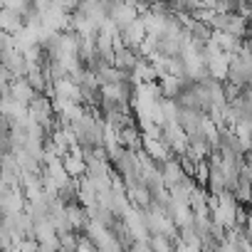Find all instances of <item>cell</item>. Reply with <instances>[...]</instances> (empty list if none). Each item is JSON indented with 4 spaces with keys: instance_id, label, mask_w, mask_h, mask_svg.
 <instances>
[{
    "instance_id": "1",
    "label": "cell",
    "mask_w": 252,
    "mask_h": 252,
    "mask_svg": "<svg viewBox=\"0 0 252 252\" xmlns=\"http://www.w3.org/2000/svg\"><path fill=\"white\" fill-rule=\"evenodd\" d=\"M161 99V89L156 87V82L151 84H136L134 94H131V106H134V114L139 116L141 124L146 121H154V109Z\"/></svg>"
},
{
    "instance_id": "2",
    "label": "cell",
    "mask_w": 252,
    "mask_h": 252,
    "mask_svg": "<svg viewBox=\"0 0 252 252\" xmlns=\"http://www.w3.org/2000/svg\"><path fill=\"white\" fill-rule=\"evenodd\" d=\"M208 25H210V30L227 32V35H235L240 40L250 32V20H245L237 13H213V18H210Z\"/></svg>"
},
{
    "instance_id": "3",
    "label": "cell",
    "mask_w": 252,
    "mask_h": 252,
    "mask_svg": "<svg viewBox=\"0 0 252 252\" xmlns=\"http://www.w3.org/2000/svg\"><path fill=\"white\" fill-rule=\"evenodd\" d=\"M205 52V67H208V77L218 79V82H225L227 79V69H230V55L218 50L213 42H205L203 47Z\"/></svg>"
},
{
    "instance_id": "4",
    "label": "cell",
    "mask_w": 252,
    "mask_h": 252,
    "mask_svg": "<svg viewBox=\"0 0 252 252\" xmlns=\"http://www.w3.org/2000/svg\"><path fill=\"white\" fill-rule=\"evenodd\" d=\"M28 114H30V121L40 124L45 131H52V129H55V106H52V99L37 94V96L30 101Z\"/></svg>"
},
{
    "instance_id": "5",
    "label": "cell",
    "mask_w": 252,
    "mask_h": 252,
    "mask_svg": "<svg viewBox=\"0 0 252 252\" xmlns=\"http://www.w3.org/2000/svg\"><path fill=\"white\" fill-rule=\"evenodd\" d=\"M161 139L166 141V146L173 151V154H178V156H186V151H188V134H186V129L176 121V124H166V126H161Z\"/></svg>"
},
{
    "instance_id": "6",
    "label": "cell",
    "mask_w": 252,
    "mask_h": 252,
    "mask_svg": "<svg viewBox=\"0 0 252 252\" xmlns=\"http://www.w3.org/2000/svg\"><path fill=\"white\" fill-rule=\"evenodd\" d=\"M8 96L15 99V101L23 104V106H30V101L37 96V92L30 87V82H28L25 77H15V79L10 82V87H8Z\"/></svg>"
},
{
    "instance_id": "7",
    "label": "cell",
    "mask_w": 252,
    "mask_h": 252,
    "mask_svg": "<svg viewBox=\"0 0 252 252\" xmlns=\"http://www.w3.org/2000/svg\"><path fill=\"white\" fill-rule=\"evenodd\" d=\"M178 121V104L173 99L161 96L156 109H154V124L156 126H166V124H176Z\"/></svg>"
},
{
    "instance_id": "8",
    "label": "cell",
    "mask_w": 252,
    "mask_h": 252,
    "mask_svg": "<svg viewBox=\"0 0 252 252\" xmlns=\"http://www.w3.org/2000/svg\"><path fill=\"white\" fill-rule=\"evenodd\" d=\"M141 57H139V52L134 50V47H126V45H116L114 47V67H119L121 72H126V74H129L134 67H136V62H139Z\"/></svg>"
},
{
    "instance_id": "9",
    "label": "cell",
    "mask_w": 252,
    "mask_h": 252,
    "mask_svg": "<svg viewBox=\"0 0 252 252\" xmlns=\"http://www.w3.org/2000/svg\"><path fill=\"white\" fill-rule=\"evenodd\" d=\"M144 149H146V156L151 161H158V163L171 161V154H173L161 136H144Z\"/></svg>"
},
{
    "instance_id": "10",
    "label": "cell",
    "mask_w": 252,
    "mask_h": 252,
    "mask_svg": "<svg viewBox=\"0 0 252 252\" xmlns=\"http://www.w3.org/2000/svg\"><path fill=\"white\" fill-rule=\"evenodd\" d=\"M119 40H121V45L136 50V47L146 40V28H144L141 18H139L136 23H131V25H126L124 30H119Z\"/></svg>"
},
{
    "instance_id": "11",
    "label": "cell",
    "mask_w": 252,
    "mask_h": 252,
    "mask_svg": "<svg viewBox=\"0 0 252 252\" xmlns=\"http://www.w3.org/2000/svg\"><path fill=\"white\" fill-rule=\"evenodd\" d=\"M62 163H64V171H67L72 178H84V173H87V158H84V151L72 149L67 156H62Z\"/></svg>"
},
{
    "instance_id": "12",
    "label": "cell",
    "mask_w": 252,
    "mask_h": 252,
    "mask_svg": "<svg viewBox=\"0 0 252 252\" xmlns=\"http://www.w3.org/2000/svg\"><path fill=\"white\" fill-rule=\"evenodd\" d=\"M208 42H213L218 50H222V52H227V55H235V52L242 50V40H240V37L227 35V32H218V30L210 32V40H208Z\"/></svg>"
},
{
    "instance_id": "13",
    "label": "cell",
    "mask_w": 252,
    "mask_h": 252,
    "mask_svg": "<svg viewBox=\"0 0 252 252\" xmlns=\"http://www.w3.org/2000/svg\"><path fill=\"white\" fill-rule=\"evenodd\" d=\"M25 28V18L15 10H8V8H0V32H8V35H15Z\"/></svg>"
},
{
    "instance_id": "14",
    "label": "cell",
    "mask_w": 252,
    "mask_h": 252,
    "mask_svg": "<svg viewBox=\"0 0 252 252\" xmlns=\"http://www.w3.org/2000/svg\"><path fill=\"white\" fill-rule=\"evenodd\" d=\"M129 79H131L134 84H151V82H156L158 77H156V69H154V64H151L149 60H139L136 67L129 72Z\"/></svg>"
},
{
    "instance_id": "15",
    "label": "cell",
    "mask_w": 252,
    "mask_h": 252,
    "mask_svg": "<svg viewBox=\"0 0 252 252\" xmlns=\"http://www.w3.org/2000/svg\"><path fill=\"white\" fill-rule=\"evenodd\" d=\"M161 178H163V186H168V188H176L178 183H183L186 181V168L178 163V161H166L163 163V171H161Z\"/></svg>"
},
{
    "instance_id": "16",
    "label": "cell",
    "mask_w": 252,
    "mask_h": 252,
    "mask_svg": "<svg viewBox=\"0 0 252 252\" xmlns=\"http://www.w3.org/2000/svg\"><path fill=\"white\" fill-rule=\"evenodd\" d=\"M119 144H121L124 149L136 151L139 146H144V134L136 129V126L126 124V126H121V129H119Z\"/></svg>"
},
{
    "instance_id": "17",
    "label": "cell",
    "mask_w": 252,
    "mask_h": 252,
    "mask_svg": "<svg viewBox=\"0 0 252 252\" xmlns=\"http://www.w3.org/2000/svg\"><path fill=\"white\" fill-rule=\"evenodd\" d=\"M188 79H183V77H176V74H168V77H161V96H166V99H178L181 96V92L188 87L186 84Z\"/></svg>"
},
{
    "instance_id": "18",
    "label": "cell",
    "mask_w": 252,
    "mask_h": 252,
    "mask_svg": "<svg viewBox=\"0 0 252 252\" xmlns=\"http://www.w3.org/2000/svg\"><path fill=\"white\" fill-rule=\"evenodd\" d=\"M0 5L8 8V10L20 13L23 18H28V15L32 13V0H0Z\"/></svg>"
},
{
    "instance_id": "19",
    "label": "cell",
    "mask_w": 252,
    "mask_h": 252,
    "mask_svg": "<svg viewBox=\"0 0 252 252\" xmlns=\"http://www.w3.org/2000/svg\"><path fill=\"white\" fill-rule=\"evenodd\" d=\"M240 5V0H215V13H235Z\"/></svg>"
},
{
    "instance_id": "20",
    "label": "cell",
    "mask_w": 252,
    "mask_h": 252,
    "mask_svg": "<svg viewBox=\"0 0 252 252\" xmlns=\"http://www.w3.org/2000/svg\"><path fill=\"white\" fill-rule=\"evenodd\" d=\"M52 5V0H32V10L35 13H45Z\"/></svg>"
}]
</instances>
